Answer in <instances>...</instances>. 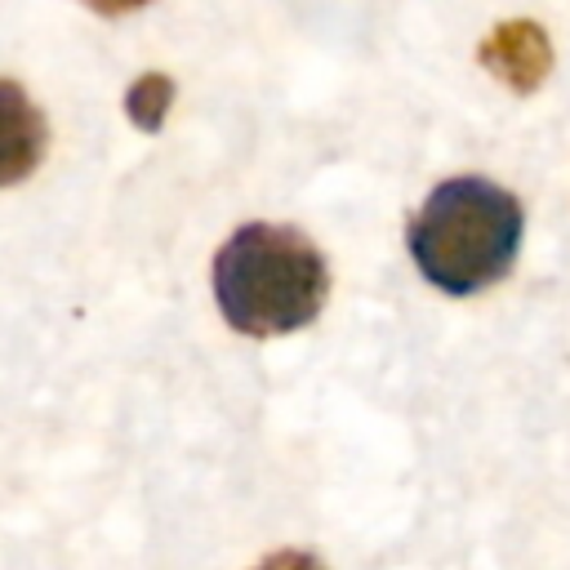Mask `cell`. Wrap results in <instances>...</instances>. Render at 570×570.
<instances>
[{"label": "cell", "mask_w": 570, "mask_h": 570, "mask_svg": "<svg viewBox=\"0 0 570 570\" xmlns=\"http://www.w3.org/2000/svg\"><path fill=\"white\" fill-rule=\"evenodd\" d=\"M4 98H9V160H4V178L18 183L40 160V151H45V125L27 107L18 85H4Z\"/></svg>", "instance_id": "cell-4"}, {"label": "cell", "mask_w": 570, "mask_h": 570, "mask_svg": "<svg viewBox=\"0 0 570 570\" xmlns=\"http://www.w3.org/2000/svg\"><path fill=\"white\" fill-rule=\"evenodd\" d=\"M476 62L490 76H499L512 94H534L552 71V40H548V31L539 22L512 18V22H499L481 40Z\"/></svg>", "instance_id": "cell-3"}, {"label": "cell", "mask_w": 570, "mask_h": 570, "mask_svg": "<svg viewBox=\"0 0 570 570\" xmlns=\"http://www.w3.org/2000/svg\"><path fill=\"white\" fill-rule=\"evenodd\" d=\"M521 232V200L490 178L463 174L428 191V200L410 218L405 245L428 285L463 298L512 272Z\"/></svg>", "instance_id": "cell-1"}, {"label": "cell", "mask_w": 570, "mask_h": 570, "mask_svg": "<svg viewBox=\"0 0 570 570\" xmlns=\"http://www.w3.org/2000/svg\"><path fill=\"white\" fill-rule=\"evenodd\" d=\"M89 9H98V13H129V9H138V4H147V0H85Z\"/></svg>", "instance_id": "cell-6"}, {"label": "cell", "mask_w": 570, "mask_h": 570, "mask_svg": "<svg viewBox=\"0 0 570 570\" xmlns=\"http://www.w3.org/2000/svg\"><path fill=\"white\" fill-rule=\"evenodd\" d=\"M325 289V258L298 227L245 223L214 254L218 312L236 334L249 338H276L312 325Z\"/></svg>", "instance_id": "cell-2"}, {"label": "cell", "mask_w": 570, "mask_h": 570, "mask_svg": "<svg viewBox=\"0 0 570 570\" xmlns=\"http://www.w3.org/2000/svg\"><path fill=\"white\" fill-rule=\"evenodd\" d=\"M169 107H174V80H169L165 71H142V76L129 85V94H125V116H129L134 129H142V134H156V129L165 125Z\"/></svg>", "instance_id": "cell-5"}]
</instances>
